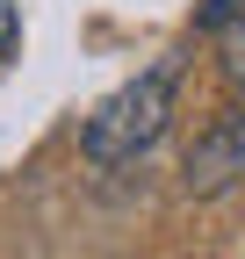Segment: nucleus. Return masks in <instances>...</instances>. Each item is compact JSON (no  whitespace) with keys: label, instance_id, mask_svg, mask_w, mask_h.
Listing matches in <instances>:
<instances>
[{"label":"nucleus","instance_id":"nucleus-1","mask_svg":"<svg viewBox=\"0 0 245 259\" xmlns=\"http://www.w3.org/2000/svg\"><path fill=\"white\" fill-rule=\"evenodd\" d=\"M180 51H166V58H151L137 79H123L108 101L87 115V130H79V151L94 158V166H130V158H144L151 144L166 137V122H173V108H180Z\"/></svg>","mask_w":245,"mask_h":259},{"label":"nucleus","instance_id":"nucleus-4","mask_svg":"<svg viewBox=\"0 0 245 259\" xmlns=\"http://www.w3.org/2000/svg\"><path fill=\"white\" fill-rule=\"evenodd\" d=\"M245 15V0H202V8H195V29H209V36H217V29H231Z\"/></svg>","mask_w":245,"mask_h":259},{"label":"nucleus","instance_id":"nucleus-2","mask_svg":"<svg viewBox=\"0 0 245 259\" xmlns=\"http://www.w3.org/2000/svg\"><path fill=\"white\" fill-rule=\"evenodd\" d=\"M231 180H245V94L209 115L188 144V166H180V187L188 194H224Z\"/></svg>","mask_w":245,"mask_h":259},{"label":"nucleus","instance_id":"nucleus-5","mask_svg":"<svg viewBox=\"0 0 245 259\" xmlns=\"http://www.w3.org/2000/svg\"><path fill=\"white\" fill-rule=\"evenodd\" d=\"M15 36H22V15H15V0H0V58L15 51Z\"/></svg>","mask_w":245,"mask_h":259},{"label":"nucleus","instance_id":"nucleus-3","mask_svg":"<svg viewBox=\"0 0 245 259\" xmlns=\"http://www.w3.org/2000/svg\"><path fill=\"white\" fill-rule=\"evenodd\" d=\"M217 36H224V87L245 94V15H238L231 29H217Z\"/></svg>","mask_w":245,"mask_h":259}]
</instances>
